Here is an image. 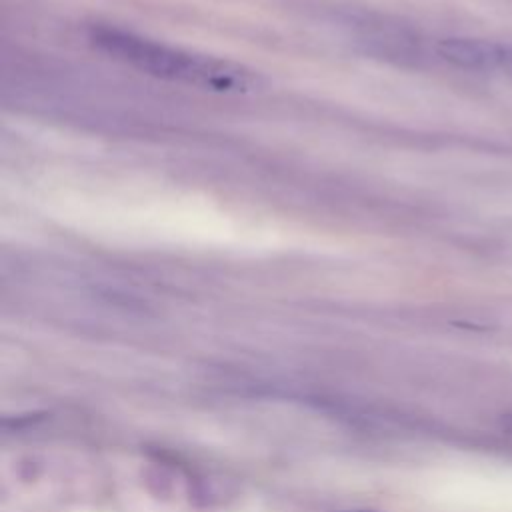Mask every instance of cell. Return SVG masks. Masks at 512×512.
<instances>
[{
	"mask_svg": "<svg viewBox=\"0 0 512 512\" xmlns=\"http://www.w3.org/2000/svg\"><path fill=\"white\" fill-rule=\"evenodd\" d=\"M90 42L110 58L170 82L216 92H246L258 84L252 70L240 64L194 54L126 30L96 26L90 30Z\"/></svg>",
	"mask_w": 512,
	"mask_h": 512,
	"instance_id": "cell-1",
	"label": "cell"
},
{
	"mask_svg": "<svg viewBox=\"0 0 512 512\" xmlns=\"http://www.w3.org/2000/svg\"><path fill=\"white\" fill-rule=\"evenodd\" d=\"M438 52L446 62L468 70H488L512 60L506 48L472 38H446L438 44Z\"/></svg>",
	"mask_w": 512,
	"mask_h": 512,
	"instance_id": "cell-2",
	"label": "cell"
},
{
	"mask_svg": "<svg viewBox=\"0 0 512 512\" xmlns=\"http://www.w3.org/2000/svg\"><path fill=\"white\" fill-rule=\"evenodd\" d=\"M346 512H360V510H346Z\"/></svg>",
	"mask_w": 512,
	"mask_h": 512,
	"instance_id": "cell-3",
	"label": "cell"
}]
</instances>
